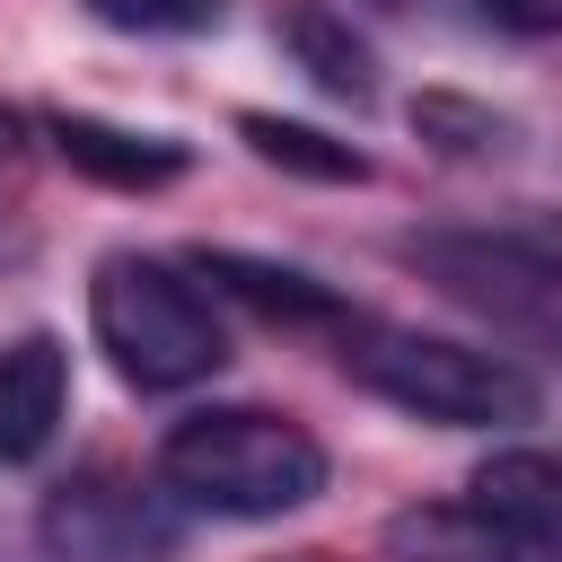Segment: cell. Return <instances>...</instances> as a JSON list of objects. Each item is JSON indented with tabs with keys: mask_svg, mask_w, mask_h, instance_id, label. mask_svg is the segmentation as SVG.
<instances>
[{
	"mask_svg": "<svg viewBox=\"0 0 562 562\" xmlns=\"http://www.w3.org/2000/svg\"><path fill=\"white\" fill-rule=\"evenodd\" d=\"M158 483L211 518H281V509H307L325 492V448L290 413L220 404V413H193L167 430Z\"/></svg>",
	"mask_w": 562,
	"mask_h": 562,
	"instance_id": "cell-1",
	"label": "cell"
},
{
	"mask_svg": "<svg viewBox=\"0 0 562 562\" xmlns=\"http://www.w3.org/2000/svg\"><path fill=\"white\" fill-rule=\"evenodd\" d=\"M88 325H97L105 360L149 395L193 386L228 360V334H220L202 281L184 263H158V255H105L88 281Z\"/></svg>",
	"mask_w": 562,
	"mask_h": 562,
	"instance_id": "cell-2",
	"label": "cell"
},
{
	"mask_svg": "<svg viewBox=\"0 0 562 562\" xmlns=\"http://www.w3.org/2000/svg\"><path fill=\"white\" fill-rule=\"evenodd\" d=\"M342 369L369 395H386V404H404L422 422H448V430H509V422H536V404H544L536 378L509 351H474V342H439V334H395V325H369L342 351Z\"/></svg>",
	"mask_w": 562,
	"mask_h": 562,
	"instance_id": "cell-3",
	"label": "cell"
},
{
	"mask_svg": "<svg viewBox=\"0 0 562 562\" xmlns=\"http://www.w3.org/2000/svg\"><path fill=\"white\" fill-rule=\"evenodd\" d=\"M404 263H413L439 299H457L465 316H483L501 342L562 360V263H553L544 246H527V237H483V228H430V237L404 246Z\"/></svg>",
	"mask_w": 562,
	"mask_h": 562,
	"instance_id": "cell-4",
	"label": "cell"
},
{
	"mask_svg": "<svg viewBox=\"0 0 562 562\" xmlns=\"http://www.w3.org/2000/svg\"><path fill=\"white\" fill-rule=\"evenodd\" d=\"M44 544L61 562H140L167 544V518L140 501V483H114V474H79L53 492L44 509Z\"/></svg>",
	"mask_w": 562,
	"mask_h": 562,
	"instance_id": "cell-5",
	"label": "cell"
},
{
	"mask_svg": "<svg viewBox=\"0 0 562 562\" xmlns=\"http://www.w3.org/2000/svg\"><path fill=\"white\" fill-rule=\"evenodd\" d=\"M61 404H70V351L53 334H18L0 351V465L44 457L61 430Z\"/></svg>",
	"mask_w": 562,
	"mask_h": 562,
	"instance_id": "cell-6",
	"label": "cell"
},
{
	"mask_svg": "<svg viewBox=\"0 0 562 562\" xmlns=\"http://www.w3.org/2000/svg\"><path fill=\"white\" fill-rule=\"evenodd\" d=\"M465 509H483L492 527L527 536L536 553H562V448H501L474 465Z\"/></svg>",
	"mask_w": 562,
	"mask_h": 562,
	"instance_id": "cell-7",
	"label": "cell"
},
{
	"mask_svg": "<svg viewBox=\"0 0 562 562\" xmlns=\"http://www.w3.org/2000/svg\"><path fill=\"white\" fill-rule=\"evenodd\" d=\"M44 140L61 149V167H79L88 184H114V193H149V184H176L184 176V140L167 132H123L105 114H53Z\"/></svg>",
	"mask_w": 562,
	"mask_h": 562,
	"instance_id": "cell-8",
	"label": "cell"
},
{
	"mask_svg": "<svg viewBox=\"0 0 562 562\" xmlns=\"http://www.w3.org/2000/svg\"><path fill=\"white\" fill-rule=\"evenodd\" d=\"M281 44H290V61H299L325 97H351V105L378 97V61H369V44H360L325 0H290V9H281Z\"/></svg>",
	"mask_w": 562,
	"mask_h": 562,
	"instance_id": "cell-9",
	"label": "cell"
},
{
	"mask_svg": "<svg viewBox=\"0 0 562 562\" xmlns=\"http://www.w3.org/2000/svg\"><path fill=\"white\" fill-rule=\"evenodd\" d=\"M386 544H395L404 562H553V553H536L527 536L492 527L483 509H413V518L386 527Z\"/></svg>",
	"mask_w": 562,
	"mask_h": 562,
	"instance_id": "cell-10",
	"label": "cell"
},
{
	"mask_svg": "<svg viewBox=\"0 0 562 562\" xmlns=\"http://www.w3.org/2000/svg\"><path fill=\"white\" fill-rule=\"evenodd\" d=\"M193 272L202 281H220V290H237L246 307H263V316H290V325H325V316H342V299L334 290H316L307 272H290V263H263V255H193Z\"/></svg>",
	"mask_w": 562,
	"mask_h": 562,
	"instance_id": "cell-11",
	"label": "cell"
},
{
	"mask_svg": "<svg viewBox=\"0 0 562 562\" xmlns=\"http://www.w3.org/2000/svg\"><path fill=\"white\" fill-rule=\"evenodd\" d=\"M237 132L255 140V158H263V167H290V176H316V184H360V176H369V158H360L351 140H325V132H307V123L237 114Z\"/></svg>",
	"mask_w": 562,
	"mask_h": 562,
	"instance_id": "cell-12",
	"label": "cell"
},
{
	"mask_svg": "<svg viewBox=\"0 0 562 562\" xmlns=\"http://www.w3.org/2000/svg\"><path fill=\"white\" fill-rule=\"evenodd\" d=\"M88 9L123 35H202L228 18V0H88Z\"/></svg>",
	"mask_w": 562,
	"mask_h": 562,
	"instance_id": "cell-13",
	"label": "cell"
},
{
	"mask_svg": "<svg viewBox=\"0 0 562 562\" xmlns=\"http://www.w3.org/2000/svg\"><path fill=\"white\" fill-rule=\"evenodd\" d=\"M413 123H422V132H439V149H483V140L501 132L483 105H457V97H422V105H413Z\"/></svg>",
	"mask_w": 562,
	"mask_h": 562,
	"instance_id": "cell-14",
	"label": "cell"
},
{
	"mask_svg": "<svg viewBox=\"0 0 562 562\" xmlns=\"http://www.w3.org/2000/svg\"><path fill=\"white\" fill-rule=\"evenodd\" d=\"M501 35H562V0H474Z\"/></svg>",
	"mask_w": 562,
	"mask_h": 562,
	"instance_id": "cell-15",
	"label": "cell"
},
{
	"mask_svg": "<svg viewBox=\"0 0 562 562\" xmlns=\"http://www.w3.org/2000/svg\"><path fill=\"white\" fill-rule=\"evenodd\" d=\"M18 158H26V114H18V105H0V176H9Z\"/></svg>",
	"mask_w": 562,
	"mask_h": 562,
	"instance_id": "cell-16",
	"label": "cell"
}]
</instances>
